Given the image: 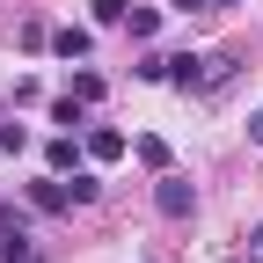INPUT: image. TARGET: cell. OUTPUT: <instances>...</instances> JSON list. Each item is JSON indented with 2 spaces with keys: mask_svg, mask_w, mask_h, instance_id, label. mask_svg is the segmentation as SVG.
<instances>
[{
  "mask_svg": "<svg viewBox=\"0 0 263 263\" xmlns=\"http://www.w3.org/2000/svg\"><path fill=\"white\" fill-rule=\"evenodd\" d=\"M29 146V124H0V154H22Z\"/></svg>",
  "mask_w": 263,
  "mask_h": 263,
  "instance_id": "11",
  "label": "cell"
},
{
  "mask_svg": "<svg viewBox=\"0 0 263 263\" xmlns=\"http://www.w3.org/2000/svg\"><path fill=\"white\" fill-rule=\"evenodd\" d=\"M132 15V0H95V22H124Z\"/></svg>",
  "mask_w": 263,
  "mask_h": 263,
  "instance_id": "12",
  "label": "cell"
},
{
  "mask_svg": "<svg viewBox=\"0 0 263 263\" xmlns=\"http://www.w3.org/2000/svg\"><path fill=\"white\" fill-rule=\"evenodd\" d=\"M154 212H161V219H190V212H197V190H190V176L161 168V183H154Z\"/></svg>",
  "mask_w": 263,
  "mask_h": 263,
  "instance_id": "1",
  "label": "cell"
},
{
  "mask_svg": "<svg viewBox=\"0 0 263 263\" xmlns=\"http://www.w3.org/2000/svg\"><path fill=\"white\" fill-rule=\"evenodd\" d=\"M168 8H176V15H205L212 0H168Z\"/></svg>",
  "mask_w": 263,
  "mask_h": 263,
  "instance_id": "13",
  "label": "cell"
},
{
  "mask_svg": "<svg viewBox=\"0 0 263 263\" xmlns=\"http://www.w3.org/2000/svg\"><path fill=\"white\" fill-rule=\"evenodd\" d=\"M249 263H263V227H256V234H249Z\"/></svg>",
  "mask_w": 263,
  "mask_h": 263,
  "instance_id": "15",
  "label": "cell"
},
{
  "mask_svg": "<svg viewBox=\"0 0 263 263\" xmlns=\"http://www.w3.org/2000/svg\"><path fill=\"white\" fill-rule=\"evenodd\" d=\"M66 95H81V103H103V73H88V66H81V73H73V88H66Z\"/></svg>",
  "mask_w": 263,
  "mask_h": 263,
  "instance_id": "8",
  "label": "cell"
},
{
  "mask_svg": "<svg viewBox=\"0 0 263 263\" xmlns=\"http://www.w3.org/2000/svg\"><path fill=\"white\" fill-rule=\"evenodd\" d=\"M88 154H95V161H117V154H124V132L95 124V132H88Z\"/></svg>",
  "mask_w": 263,
  "mask_h": 263,
  "instance_id": "5",
  "label": "cell"
},
{
  "mask_svg": "<svg viewBox=\"0 0 263 263\" xmlns=\"http://www.w3.org/2000/svg\"><path fill=\"white\" fill-rule=\"evenodd\" d=\"M51 124L81 132V124H88V103H81V95H59V103H51Z\"/></svg>",
  "mask_w": 263,
  "mask_h": 263,
  "instance_id": "6",
  "label": "cell"
},
{
  "mask_svg": "<svg viewBox=\"0 0 263 263\" xmlns=\"http://www.w3.org/2000/svg\"><path fill=\"white\" fill-rule=\"evenodd\" d=\"M51 51H59L66 66H81V59L95 51V37H88V29H81V22H66V29H51Z\"/></svg>",
  "mask_w": 263,
  "mask_h": 263,
  "instance_id": "2",
  "label": "cell"
},
{
  "mask_svg": "<svg viewBox=\"0 0 263 263\" xmlns=\"http://www.w3.org/2000/svg\"><path fill=\"white\" fill-rule=\"evenodd\" d=\"M73 161H81V146H73V132H59V139H44V168H51V176H66V168H73Z\"/></svg>",
  "mask_w": 263,
  "mask_h": 263,
  "instance_id": "4",
  "label": "cell"
},
{
  "mask_svg": "<svg viewBox=\"0 0 263 263\" xmlns=\"http://www.w3.org/2000/svg\"><path fill=\"white\" fill-rule=\"evenodd\" d=\"M15 263H37V249H22V256H15Z\"/></svg>",
  "mask_w": 263,
  "mask_h": 263,
  "instance_id": "16",
  "label": "cell"
},
{
  "mask_svg": "<svg viewBox=\"0 0 263 263\" xmlns=\"http://www.w3.org/2000/svg\"><path fill=\"white\" fill-rule=\"evenodd\" d=\"M124 22H132V37H154V29H161V8H132Z\"/></svg>",
  "mask_w": 263,
  "mask_h": 263,
  "instance_id": "9",
  "label": "cell"
},
{
  "mask_svg": "<svg viewBox=\"0 0 263 263\" xmlns=\"http://www.w3.org/2000/svg\"><path fill=\"white\" fill-rule=\"evenodd\" d=\"M212 8H234V0H212Z\"/></svg>",
  "mask_w": 263,
  "mask_h": 263,
  "instance_id": "17",
  "label": "cell"
},
{
  "mask_svg": "<svg viewBox=\"0 0 263 263\" xmlns=\"http://www.w3.org/2000/svg\"><path fill=\"white\" fill-rule=\"evenodd\" d=\"M29 205H37V212H66L73 197H66V183H59V176H37V183H29Z\"/></svg>",
  "mask_w": 263,
  "mask_h": 263,
  "instance_id": "3",
  "label": "cell"
},
{
  "mask_svg": "<svg viewBox=\"0 0 263 263\" xmlns=\"http://www.w3.org/2000/svg\"><path fill=\"white\" fill-rule=\"evenodd\" d=\"M66 197H73V205H95V197H103V183H95V176H73V183H66Z\"/></svg>",
  "mask_w": 263,
  "mask_h": 263,
  "instance_id": "10",
  "label": "cell"
},
{
  "mask_svg": "<svg viewBox=\"0 0 263 263\" xmlns=\"http://www.w3.org/2000/svg\"><path fill=\"white\" fill-rule=\"evenodd\" d=\"M249 146H263V110H249Z\"/></svg>",
  "mask_w": 263,
  "mask_h": 263,
  "instance_id": "14",
  "label": "cell"
},
{
  "mask_svg": "<svg viewBox=\"0 0 263 263\" xmlns=\"http://www.w3.org/2000/svg\"><path fill=\"white\" fill-rule=\"evenodd\" d=\"M132 154H139V161H146V168H154V176H161V168H168V139H132Z\"/></svg>",
  "mask_w": 263,
  "mask_h": 263,
  "instance_id": "7",
  "label": "cell"
}]
</instances>
